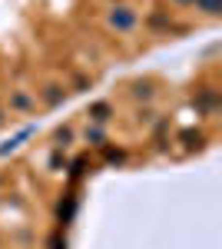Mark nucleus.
I'll return each instance as SVG.
<instances>
[{"label":"nucleus","instance_id":"f257e3e1","mask_svg":"<svg viewBox=\"0 0 222 249\" xmlns=\"http://www.w3.org/2000/svg\"><path fill=\"white\" fill-rule=\"evenodd\" d=\"M113 23H120V27H130V17H126V14H113Z\"/></svg>","mask_w":222,"mask_h":249}]
</instances>
